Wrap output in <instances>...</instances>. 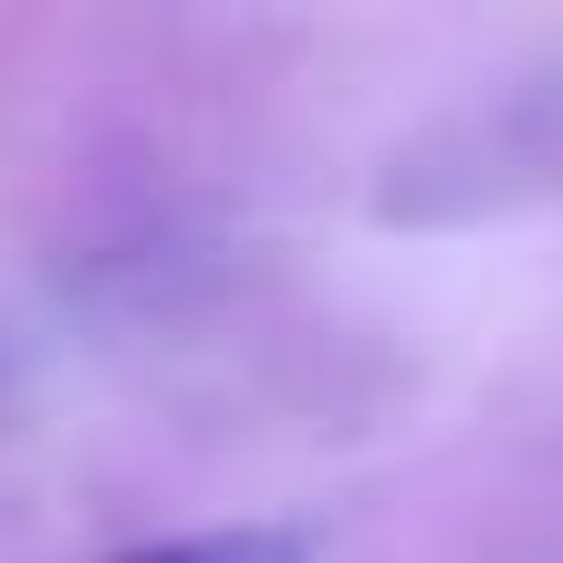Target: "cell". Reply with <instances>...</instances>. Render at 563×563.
I'll return each instance as SVG.
<instances>
[{"mask_svg":"<svg viewBox=\"0 0 563 563\" xmlns=\"http://www.w3.org/2000/svg\"><path fill=\"white\" fill-rule=\"evenodd\" d=\"M115 563H302V543H292V532L241 522V532H178V543H136V553H115Z\"/></svg>","mask_w":563,"mask_h":563,"instance_id":"obj_1","label":"cell"}]
</instances>
